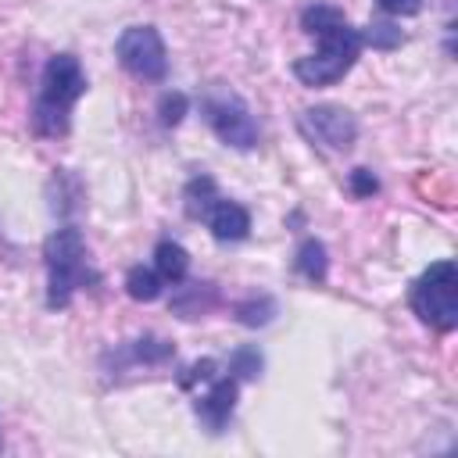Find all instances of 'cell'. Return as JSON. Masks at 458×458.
<instances>
[{
  "label": "cell",
  "instance_id": "7c38bea8",
  "mask_svg": "<svg viewBox=\"0 0 458 458\" xmlns=\"http://www.w3.org/2000/svg\"><path fill=\"white\" fill-rule=\"evenodd\" d=\"M154 272L161 276V283H182L186 279V272H190V254H186V247L182 243H175V240H161L157 247H154Z\"/></svg>",
  "mask_w": 458,
  "mask_h": 458
},
{
  "label": "cell",
  "instance_id": "ac0fdd59",
  "mask_svg": "<svg viewBox=\"0 0 458 458\" xmlns=\"http://www.w3.org/2000/svg\"><path fill=\"white\" fill-rule=\"evenodd\" d=\"M261 369H265V358H261V351H258L254 344L236 347L233 358H229V372H233L236 379H258Z\"/></svg>",
  "mask_w": 458,
  "mask_h": 458
},
{
  "label": "cell",
  "instance_id": "9a60e30c",
  "mask_svg": "<svg viewBox=\"0 0 458 458\" xmlns=\"http://www.w3.org/2000/svg\"><path fill=\"white\" fill-rule=\"evenodd\" d=\"M215 200H218V186H215V179L204 175V172L193 175V179L186 182V190H182V208H186V215H190L193 222H200Z\"/></svg>",
  "mask_w": 458,
  "mask_h": 458
},
{
  "label": "cell",
  "instance_id": "8fae6325",
  "mask_svg": "<svg viewBox=\"0 0 458 458\" xmlns=\"http://www.w3.org/2000/svg\"><path fill=\"white\" fill-rule=\"evenodd\" d=\"M218 304V286L215 283H175V293L168 301V308L179 318H200Z\"/></svg>",
  "mask_w": 458,
  "mask_h": 458
},
{
  "label": "cell",
  "instance_id": "5bb4252c",
  "mask_svg": "<svg viewBox=\"0 0 458 458\" xmlns=\"http://www.w3.org/2000/svg\"><path fill=\"white\" fill-rule=\"evenodd\" d=\"M276 315H279V304H276V297H268V293H250V297L236 301V308H233V318H236L240 326H247V329L268 326Z\"/></svg>",
  "mask_w": 458,
  "mask_h": 458
},
{
  "label": "cell",
  "instance_id": "277c9868",
  "mask_svg": "<svg viewBox=\"0 0 458 458\" xmlns=\"http://www.w3.org/2000/svg\"><path fill=\"white\" fill-rule=\"evenodd\" d=\"M408 304L422 326L433 333H451L458 326V265L451 258L433 261L408 293Z\"/></svg>",
  "mask_w": 458,
  "mask_h": 458
},
{
  "label": "cell",
  "instance_id": "ba28073f",
  "mask_svg": "<svg viewBox=\"0 0 458 458\" xmlns=\"http://www.w3.org/2000/svg\"><path fill=\"white\" fill-rule=\"evenodd\" d=\"M236 394H240V379L229 372V376H215L208 379V390L193 401V411L197 419L204 422L208 433H222L236 411Z\"/></svg>",
  "mask_w": 458,
  "mask_h": 458
},
{
  "label": "cell",
  "instance_id": "8992f818",
  "mask_svg": "<svg viewBox=\"0 0 458 458\" xmlns=\"http://www.w3.org/2000/svg\"><path fill=\"white\" fill-rule=\"evenodd\" d=\"M118 64L140 82H161L168 75V50L154 25H129L114 43Z\"/></svg>",
  "mask_w": 458,
  "mask_h": 458
},
{
  "label": "cell",
  "instance_id": "e0dca14e",
  "mask_svg": "<svg viewBox=\"0 0 458 458\" xmlns=\"http://www.w3.org/2000/svg\"><path fill=\"white\" fill-rule=\"evenodd\" d=\"M358 32H361V47H372V50H397L404 39L394 21H369Z\"/></svg>",
  "mask_w": 458,
  "mask_h": 458
},
{
  "label": "cell",
  "instance_id": "6da1fadb",
  "mask_svg": "<svg viewBox=\"0 0 458 458\" xmlns=\"http://www.w3.org/2000/svg\"><path fill=\"white\" fill-rule=\"evenodd\" d=\"M301 29L308 36H318V50L293 61V75L301 86H333L340 82L361 54V32L347 21V14L333 4H308L301 11Z\"/></svg>",
  "mask_w": 458,
  "mask_h": 458
},
{
  "label": "cell",
  "instance_id": "ffe728a7",
  "mask_svg": "<svg viewBox=\"0 0 458 458\" xmlns=\"http://www.w3.org/2000/svg\"><path fill=\"white\" fill-rule=\"evenodd\" d=\"M218 376V361L215 358H200V361H193L182 376H179V386L182 390H193L197 383H208V379H215Z\"/></svg>",
  "mask_w": 458,
  "mask_h": 458
},
{
  "label": "cell",
  "instance_id": "30bf717a",
  "mask_svg": "<svg viewBox=\"0 0 458 458\" xmlns=\"http://www.w3.org/2000/svg\"><path fill=\"white\" fill-rule=\"evenodd\" d=\"M200 222L211 229V236L218 243H240L250 236V211L236 200H225V197H218Z\"/></svg>",
  "mask_w": 458,
  "mask_h": 458
},
{
  "label": "cell",
  "instance_id": "5b68a950",
  "mask_svg": "<svg viewBox=\"0 0 458 458\" xmlns=\"http://www.w3.org/2000/svg\"><path fill=\"white\" fill-rule=\"evenodd\" d=\"M200 114L225 147H236V150L258 147V122H254L250 107L243 104V97H236L229 89H215L200 100Z\"/></svg>",
  "mask_w": 458,
  "mask_h": 458
},
{
  "label": "cell",
  "instance_id": "3957f363",
  "mask_svg": "<svg viewBox=\"0 0 458 458\" xmlns=\"http://www.w3.org/2000/svg\"><path fill=\"white\" fill-rule=\"evenodd\" d=\"M43 265H47V308L50 311L68 308L75 290L97 283L86 261V240L75 225H61L43 240Z\"/></svg>",
  "mask_w": 458,
  "mask_h": 458
},
{
  "label": "cell",
  "instance_id": "2e32d148",
  "mask_svg": "<svg viewBox=\"0 0 458 458\" xmlns=\"http://www.w3.org/2000/svg\"><path fill=\"white\" fill-rule=\"evenodd\" d=\"M161 290H165V283H161V276H157L154 268L132 265V268L125 272V293H129L132 301L150 304V301H157V297H161Z\"/></svg>",
  "mask_w": 458,
  "mask_h": 458
},
{
  "label": "cell",
  "instance_id": "7a4b0ae2",
  "mask_svg": "<svg viewBox=\"0 0 458 458\" xmlns=\"http://www.w3.org/2000/svg\"><path fill=\"white\" fill-rule=\"evenodd\" d=\"M86 93V72L75 54H54L43 64L39 93L32 100V132L39 140H61L72 129V107Z\"/></svg>",
  "mask_w": 458,
  "mask_h": 458
},
{
  "label": "cell",
  "instance_id": "4fadbf2b",
  "mask_svg": "<svg viewBox=\"0 0 458 458\" xmlns=\"http://www.w3.org/2000/svg\"><path fill=\"white\" fill-rule=\"evenodd\" d=\"M293 268H297V276H304L308 283H326V276H329V254H326V243L322 240H304L301 247H297V254H293Z\"/></svg>",
  "mask_w": 458,
  "mask_h": 458
},
{
  "label": "cell",
  "instance_id": "9c48e42d",
  "mask_svg": "<svg viewBox=\"0 0 458 458\" xmlns=\"http://www.w3.org/2000/svg\"><path fill=\"white\" fill-rule=\"evenodd\" d=\"M175 358V347H172V340H165V336H154V333H143V336H136V340H125V344H118L114 351H107L104 354V361H114V372H122V369H136V365H165V361H172Z\"/></svg>",
  "mask_w": 458,
  "mask_h": 458
},
{
  "label": "cell",
  "instance_id": "52a82bcc",
  "mask_svg": "<svg viewBox=\"0 0 458 458\" xmlns=\"http://www.w3.org/2000/svg\"><path fill=\"white\" fill-rule=\"evenodd\" d=\"M297 129L301 136L318 147V150H329V154H344L354 147L358 140V118L347 111V107H336V104H318V107H304L297 114Z\"/></svg>",
  "mask_w": 458,
  "mask_h": 458
},
{
  "label": "cell",
  "instance_id": "44dd1931",
  "mask_svg": "<svg viewBox=\"0 0 458 458\" xmlns=\"http://www.w3.org/2000/svg\"><path fill=\"white\" fill-rule=\"evenodd\" d=\"M347 190H351V197L365 200V197H372V193L379 190V179H376L369 168H354V172L347 175Z\"/></svg>",
  "mask_w": 458,
  "mask_h": 458
},
{
  "label": "cell",
  "instance_id": "d6986e66",
  "mask_svg": "<svg viewBox=\"0 0 458 458\" xmlns=\"http://www.w3.org/2000/svg\"><path fill=\"white\" fill-rule=\"evenodd\" d=\"M186 111H190V100H186V93H179V89H172V93H165V97L157 100V122H161L165 129H175V125L186 118Z\"/></svg>",
  "mask_w": 458,
  "mask_h": 458
},
{
  "label": "cell",
  "instance_id": "7402d4cb",
  "mask_svg": "<svg viewBox=\"0 0 458 458\" xmlns=\"http://www.w3.org/2000/svg\"><path fill=\"white\" fill-rule=\"evenodd\" d=\"M376 7L383 14H394V18H411L422 11V0H376Z\"/></svg>",
  "mask_w": 458,
  "mask_h": 458
}]
</instances>
